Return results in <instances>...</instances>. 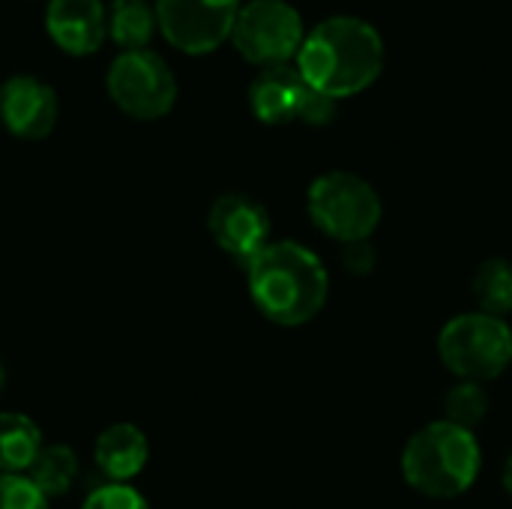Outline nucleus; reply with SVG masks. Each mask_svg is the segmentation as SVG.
I'll use <instances>...</instances> for the list:
<instances>
[{
    "mask_svg": "<svg viewBox=\"0 0 512 509\" xmlns=\"http://www.w3.org/2000/svg\"><path fill=\"white\" fill-rule=\"evenodd\" d=\"M303 81L330 96L348 99L369 90L384 69V39L375 24L357 15H333L315 24L297 54Z\"/></svg>",
    "mask_w": 512,
    "mask_h": 509,
    "instance_id": "1",
    "label": "nucleus"
},
{
    "mask_svg": "<svg viewBox=\"0 0 512 509\" xmlns=\"http://www.w3.org/2000/svg\"><path fill=\"white\" fill-rule=\"evenodd\" d=\"M246 282L255 309L276 327H303L315 321L330 297L324 261L294 240L270 243L246 267Z\"/></svg>",
    "mask_w": 512,
    "mask_h": 509,
    "instance_id": "2",
    "label": "nucleus"
},
{
    "mask_svg": "<svg viewBox=\"0 0 512 509\" xmlns=\"http://www.w3.org/2000/svg\"><path fill=\"white\" fill-rule=\"evenodd\" d=\"M483 471V450L471 429L435 420L417 429L402 450L405 483L435 501H453L474 489Z\"/></svg>",
    "mask_w": 512,
    "mask_h": 509,
    "instance_id": "3",
    "label": "nucleus"
},
{
    "mask_svg": "<svg viewBox=\"0 0 512 509\" xmlns=\"http://www.w3.org/2000/svg\"><path fill=\"white\" fill-rule=\"evenodd\" d=\"M306 210L312 225L342 246L369 240L384 216L378 189L354 171L315 177L306 192Z\"/></svg>",
    "mask_w": 512,
    "mask_h": 509,
    "instance_id": "4",
    "label": "nucleus"
},
{
    "mask_svg": "<svg viewBox=\"0 0 512 509\" xmlns=\"http://www.w3.org/2000/svg\"><path fill=\"white\" fill-rule=\"evenodd\" d=\"M438 354L450 375L459 381L489 384L512 363V327L486 312L456 315L438 336Z\"/></svg>",
    "mask_w": 512,
    "mask_h": 509,
    "instance_id": "5",
    "label": "nucleus"
},
{
    "mask_svg": "<svg viewBox=\"0 0 512 509\" xmlns=\"http://www.w3.org/2000/svg\"><path fill=\"white\" fill-rule=\"evenodd\" d=\"M111 102L132 120H159L177 102V78L171 66L150 48L123 51L105 75Z\"/></svg>",
    "mask_w": 512,
    "mask_h": 509,
    "instance_id": "6",
    "label": "nucleus"
},
{
    "mask_svg": "<svg viewBox=\"0 0 512 509\" xmlns=\"http://www.w3.org/2000/svg\"><path fill=\"white\" fill-rule=\"evenodd\" d=\"M306 30L300 12L285 0H249L231 30V42L243 60L270 69L291 63L303 48Z\"/></svg>",
    "mask_w": 512,
    "mask_h": 509,
    "instance_id": "7",
    "label": "nucleus"
},
{
    "mask_svg": "<svg viewBox=\"0 0 512 509\" xmlns=\"http://www.w3.org/2000/svg\"><path fill=\"white\" fill-rule=\"evenodd\" d=\"M240 0H156L162 36L183 54H210L231 39Z\"/></svg>",
    "mask_w": 512,
    "mask_h": 509,
    "instance_id": "8",
    "label": "nucleus"
},
{
    "mask_svg": "<svg viewBox=\"0 0 512 509\" xmlns=\"http://www.w3.org/2000/svg\"><path fill=\"white\" fill-rule=\"evenodd\" d=\"M207 231L213 243L246 270L270 246V213L252 195L228 192L213 201Z\"/></svg>",
    "mask_w": 512,
    "mask_h": 509,
    "instance_id": "9",
    "label": "nucleus"
},
{
    "mask_svg": "<svg viewBox=\"0 0 512 509\" xmlns=\"http://www.w3.org/2000/svg\"><path fill=\"white\" fill-rule=\"evenodd\" d=\"M60 102L51 84L36 75H12L0 87V123L21 141H42L54 132Z\"/></svg>",
    "mask_w": 512,
    "mask_h": 509,
    "instance_id": "10",
    "label": "nucleus"
},
{
    "mask_svg": "<svg viewBox=\"0 0 512 509\" xmlns=\"http://www.w3.org/2000/svg\"><path fill=\"white\" fill-rule=\"evenodd\" d=\"M45 30L72 57H87L108 39V9L102 0H48Z\"/></svg>",
    "mask_w": 512,
    "mask_h": 509,
    "instance_id": "11",
    "label": "nucleus"
},
{
    "mask_svg": "<svg viewBox=\"0 0 512 509\" xmlns=\"http://www.w3.org/2000/svg\"><path fill=\"white\" fill-rule=\"evenodd\" d=\"M309 84L303 81L300 69L285 63V66H270L255 75L249 84V108L252 114L267 123V126H285L303 117V105L309 96Z\"/></svg>",
    "mask_w": 512,
    "mask_h": 509,
    "instance_id": "12",
    "label": "nucleus"
},
{
    "mask_svg": "<svg viewBox=\"0 0 512 509\" xmlns=\"http://www.w3.org/2000/svg\"><path fill=\"white\" fill-rule=\"evenodd\" d=\"M150 459L147 435L132 423L108 426L93 444V462L108 483H129L135 480Z\"/></svg>",
    "mask_w": 512,
    "mask_h": 509,
    "instance_id": "13",
    "label": "nucleus"
},
{
    "mask_svg": "<svg viewBox=\"0 0 512 509\" xmlns=\"http://www.w3.org/2000/svg\"><path fill=\"white\" fill-rule=\"evenodd\" d=\"M42 447V432L27 414H0V474H27Z\"/></svg>",
    "mask_w": 512,
    "mask_h": 509,
    "instance_id": "14",
    "label": "nucleus"
},
{
    "mask_svg": "<svg viewBox=\"0 0 512 509\" xmlns=\"http://www.w3.org/2000/svg\"><path fill=\"white\" fill-rule=\"evenodd\" d=\"M156 9L147 0H111L108 39L123 51H141L156 33Z\"/></svg>",
    "mask_w": 512,
    "mask_h": 509,
    "instance_id": "15",
    "label": "nucleus"
},
{
    "mask_svg": "<svg viewBox=\"0 0 512 509\" xmlns=\"http://www.w3.org/2000/svg\"><path fill=\"white\" fill-rule=\"evenodd\" d=\"M45 498H63L78 480V459L75 450L66 444H48L24 474Z\"/></svg>",
    "mask_w": 512,
    "mask_h": 509,
    "instance_id": "16",
    "label": "nucleus"
},
{
    "mask_svg": "<svg viewBox=\"0 0 512 509\" xmlns=\"http://www.w3.org/2000/svg\"><path fill=\"white\" fill-rule=\"evenodd\" d=\"M474 297L480 303V312L504 318L512 312V264L504 258H489L474 273Z\"/></svg>",
    "mask_w": 512,
    "mask_h": 509,
    "instance_id": "17",
    "label": "nucleus"
},
{
    "mask_svg": "<svg viewBox=\"0 0 512 509\" xmlns=\"http://www.w3.org/2000/svg\"><path fill=\"white\" fill-rule=\"evenodd\" d=\"M489 414V393L486 384L474 381H459L447 396H444V420L462 426V429H477Z\"/></svg>",
    "mask_w": 512,
    "mask_h": 509,
    "instance_id": "18",
    "label": "nucleus"
},
{
    "mask_svg": "<svg viewBox=\"0 0 512 509\" xmlns=\"http://www.w3.org/2000/svg\"><path fill=\"white\" fill-rule=\"evenodd\" d=\"M0 509H48V498L24 474H0Z\"/></svg>",
    "mask_w": 512,
    "mask_h": 509,
    "instance_id": "19",
    "label": "nucleus"
},
{
    "mask_svg": "<svg viewBox=\"0 0 512 509\" xmlns=\"http://www.w3.org/2000/svg\"><path fill=\"white\" fill-rule=\"evenodd\" d=\"M81 509H150L147 498L126 483H105L93 489Z\"/></svg>",
    "mask_w": 512,
    "mask_h": 509,
    "instance_id": "20",
    "label": "nucleus"
},
{
    "mask_svg": "<svg viewBox=\"0 0 512 509\" xmlns=\"http://www.w3.org/2000/svg\"><path fill=\"white\" fill-rule=\"evenodd\" d=\"M333 117H336V99H330V96H324L318 90H309L300 120L309 123V126H327Z\"/></svg>",
    "mask_w": 512,
    "mask_h": 509,
    "instance_id": "21",
    "label": "nucleus"
},
{
    "mask_svg": "<svg viewBox=\"0 0 512 509\" xmlns=\"http://www.w3.org/2000/svg\"><path fill=\"white\" fill-rule=\"evenodd\" d=\"M342 261L351 267V273H369L375 267V252L369 246V240L363 243H348L345 252H342Z\"/></svg>",
    "mask_w": 512,
    "mask_h": 509,
    "instance_id": "22",
    "label": "nucleus"
},
{
    "mask_svg": "<svg viewBox=\"0 0 512 509\" xmlns=\"http://www.w3.org/2000/svg\"><path fill=\"white\" fill-rule=\"evenodd\" d=\"M504 489H507V495L512 498V456L507 459V465H504Z\"/></svg>",
    "mask_w": 512,
    "mask_h": 509,
    "instance_id": "23",
    "label": "nucleus"
},
{
    "mask_svg": "<svg viewBox=\"0 0 512 509\" xmlns=\"http://www.w3.org/2000/svg\"><path fill=\"white\" fill-rule=\"evenodd\" d=\"M0 390H3V363H0Z\"/></svg>",
    "mask_w": 512,
    "mask_h": 509,
    "instance_id": "24",
    "label": "nucleus"
}]
</instances>
